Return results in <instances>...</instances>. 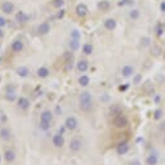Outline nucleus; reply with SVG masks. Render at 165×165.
I'll list each match as a JSON object with an SVG mask.
<instances>
[{"mask_svg":"<svg viewBox=\"0 0 165 165\" xmlns=\"http://www.w3.org/2000/svg\"><path fill=\"white\" fill-rule=\"evenodd\" d=\"M52 141H53V145L57 147V148H62L63 145H65V138H63V134H61V133L54 134Z\"/></svg>","mask_w":165,"mask_h":165,"instance_id":"obj_5","label":"nucleus"},{"mask_svg":"<svg viewBox=\"0 0 165 165\" xmlns=\"http://www.w3.org/2000/svg\"><path fill=\"white\" fill-rule=\"evenodd\" d=\"M121 75L124 78H130V76L134 75V67L130 65H125L124 67L121 68Z\"/></svg>","mask_w":165,"mask_h":165,"instance_id":"obj_8","label":"nucleus"},{"mask_svg":"<svg viewBox=\"0 0 165 165\" xmlns=\"http://www.w3.org/2000/svg\"><path fill=\"white\" fill-rule=\"evenodd\" d=\"M41 121H45V122H52V119H53V114H52V111L49 110H45L41 112Z\"/></svg>","mask_w":165,"mask_h":165,"instance_id":"obj_15","label":"nucleus"},{"mask_svg":"<svg viewBox=\"0 0 165 165\" xmlns=\"http://www.w3.org/2000/svg\"><path fill=\"white\" fill-rule=\"evenodd\" d=\"M104 29L108 30V31H112V30H115L116 29V21H115L114 18H108L104 21Z\"/></svg>","mask_w":165,"mask_h":165,"instance_id":"obj_16","label":"nucleus"},{"mask_svg":"<svg viewBox=\"0 0 165 165\" xmlns=\"http://www.w3.org/2000/svg\"><path fill=\"white\" fill-rule=\"evenodd\" d=\"M128 151H129L128 142H120L116 146V152H117V155H120V156L125 155V153H128Z\"/></svg>","mask_w":165,"mask_h":165,"instance_id":"obj_6","label":"nucleus"},{"mask_svg":"<svg viewBox=\"0 0 165 165\" xmlns=\"http://www.w3.org/2000/svg\"><path fill=\"white\" fill-rule=\"evenodd\" d=\"M133 0H120V1L117 3L119 6H126V5H133Z\"/></svg>","mask_w":165,"mask_h":165,"instance_id":"obj_33","label":"nucleus"},{"mask_svg":"<svg viewBox=\"0 0 165 165\" xmlns=\"http://www.w3.org/2000/svg\"><path fill=\"white\" fill-rule=\"evenodd\" d=\"M68 47H70V49H71L72 52L78 50V49H79V47H80V40L71 39V40H70V44H68Z\"/></svg>","mask_w":165,"mask_h":165,"instance_id":"obj_22","label":"nucleus"},{"mask_svg":"<svg viewBox=\"0 0 165 165\" xmlns=\"http://www.w3.org/2000/svg\"><path fill=\"white\" fill-rule=\"evenodd\" d=\"M153 96H155V94H153ZM153 101H155V102L157 103V102L160 101V97H159V96H155V98H153Z\"/></svg>","mask_w":165,"mask_h":165,"instance_id":"obj_43","label":"nucleus"},{"mask_svg":"<svg viewBox=\"0 0 165 165\" xmlns=\"http://www.w3.org/2000/svg\"><path fill=\"white\" fill-rule=\"evenodd\" d=\"M49 31H50V26H49V23H47V22L40 23L39 27H37V32L40 35H47Z\"/></svg>","mask_w":165,"mask_h":165,"instance_id":"obj_17","label":"nucleus"},{"mask_svg":"<svg viewBox=\"0 0 165 165\" xmlns=\"http://www.w3.org/2000/svg\"><path fill=\"white\" fill-rule=\"evenodd\" d=\"M161 53V49L159 47H153L152 48V54H155V55H160Z\"/></svg>","mask_w":165,"mask_h":165,"instance_id":"obj_37","label":"nucleus"},{"mask_svg":"<svg viewBox=\"0 0 165 165\" xmlns=\"http://www.w3.org/2000/svg\"><path fill=\"white\" fill-rule=\"evenodd\" d=\"M88 67H89V65H88V61H85V59H80V61L76 63V68H78L79 72H85Z\"/></svg>","mask_w":165,"mask_h":165,"instance_id":"obj_13","label":"nucleus"},{"mask_svg":"<svg viewBox=\"0 0 165 165\" xmlns=\"http://www.w3.org/2000/svg\"><path fill=\"white\" fill-rule=\"evenodd\" d=\"M76 14H78L79 17H85L88 14V6L85 4H83V3H80V4L76 5V9H75Z\"/></svg>","mask_w":165,"mask_h":165,"instance_id":"obj_7","label":"nucleus"},{"mask_svg":"<svg viewBox=\"0 0 165 165\" xmlns=\"http://www.w3.org/2000/svg\"><path fill=\"white\" fill-rule=\"evenodd\" d=\"M139 16H141V13H139V10L138 9H132L130 12H129V17H130L132 19H138L139 18Z\"/></svg>","mask_w":165,"mask_h":165,"instance_id":"obj_29","label":"nucleus"},{"mask_svg":"<svg viewBox=\"0 0 165 165\" xmlns=\"http://www.w3.org/2000/svg\"><path fill=\"white\" fill-rule=\"evenodd\" d=\"M50 5L53 8H57V9H61L63 5H65V1L63 0H52L50 1Z\"/></svg>","mask_w":165,"mask_h":165,"instance_id":"obj_26","label":"nucleus"},{"mask_svg":"<svg viewBox=\"0 0 165 165\" xmlns=\"http://www.w3.org/2000/svg\"><path fill=\"white\" fill-rule=\"evenodd\" d=\"M141 41H142L141 44L143 45V47H148L150 43H151V39H150V37H147V36H146V37H142V40H141Z\"/></svg>","mask_w":165,"mask_h":165,"instance_id":"obj_35","label":"nucleus"},{"mask_svg":"<svg viewBox=\"0 0 165 165\" xmlns=\"http://www.w3.org/2000/svg\"><path fill=\"white\" fill-rule=\"evenodd\" d=\"M0 62H1V58H0Z\"/></svg>","mask_w":165,"mask_h":165,"instance_id":"obj_50","label":"nucleus"},{"mask_svg":"<svg viewBox=\"0 0 165 165\" xmlns=\"http://www.w3.org/2000/svg\"><path fill=\"white\" fill-rule=\"evenodd\" d=\"M146 164L147 165H157L159 164V156L156 153H150L146 159Z\"/></svg>","mask_w":165,"mask_h":165,"instance_id":"obj_12","label":"nucleus"},{"mask_svg":"<svg viewBox=\"0 0 165 165\" xmlns=\"http://www.w3.org/2000/svg\"><path fill=\"white\" fill-rule=\"evenodd\" d=\"M83 53L86 55H90L93 53V45L92 44H84L83 47Z\"/></svg>","mask_w":165,"mask_h":165,"instance_id":"obj_25","label":"nucleus"},{"mask_svg":"<svg viewBox=\"0 0 165 165\" xmlns=\"http://www.w3.org/2000/svg\"><path fill=\"white\" fill-rule=\"evenodd\" d=\"M29 68L27 67H23V66H21V67L17 68V75L21 76V78H26L27 75H29Z\"/></svg>","mask_w":165,"mask_h":165,"instance_id":"obj_21","label":"nucleus"},{"mask_svg":"<svg viewBox=\"0 0 165 165\" xmlns=\"http://www.w3.org/2000/svg\"><path fill=\"white\" fill-rule=\"evenodd\" d=\"M1 10L5 13V14H10V13H13V10H14V5H13V3L10 1H4L1 5Z\"/></svg>","mask_w":165,"mask_h":165,"instance_id":"obj_9","label":"nucleus"},{"mask_svg":"<svg viewBox=\"0 0 165 165\" xmlns=\"http://www.w3.org/2000/svg\"><path fill=\"white\" fill-rule=\"evenodd\" d=\"M130 165H142V164H141V161H139V160L134 159V160H133L132 163H130Z\"/></svg>","mask_w":165,"mask_h":165,"instance_id":"obj_40","label":"nucleus"},{"mask_svg":"<svg viewBox=\"0 0 165 165\" xmlns=\"http://www.w3.org/2000/svg\"><path fill=\"white\" fill-rule=\"evenodd\" d=\"M63 16H65V10L61 9L59 12L57 13V18H63Z\"/></svg>","mask_w":165,"mask_h":165,"instance_id":"obj_39","label":"nucleus"},{"mask_svg":"<svg viewBox=\"0 0 165 165\" xmlns=\"http://www.w3.org/2000/svg\"><path fill=\"white\" fill-rule=\"evenodd\" d=\"M5 99L6 101H10V102H13V101L16 99V93L14 92H12V90H8V93H6V96H5Z\"/></svg>","mask_w":165,"mask_h":165,"instance_id":"obj_30","label":"nucleus"},{"mask_svg":"<svg viewBox=\"0 0 165 165\" xmlns=\"http://www.w3.org/2000/svg\"><path fill=\"white\" fill-rule=\"evenodd\" d=\"M163 116H164V111L161 110V108H156V110L153 111V120H160Z\"/></svg>","mask_w":165,"mask_h":165,"instance_id":"obj_27","label":"nucleus"},{"mask_svg":"<svg viewBox=\"0 0 165 165\" xmlns=\"http://www.w3.org/2000/svg\"><path fill=\"white\" fill-rule=\"evenodd\" d=\"M16 21L19 22V23H26L27 21H29V16H27L24 12H18L16 14Z\"/></svg>","mask_w":165,"mask_h":165,"instance_id":"obj_18","label":"nucleus"},{"mask_svg":"<svg viewBox=\"0 0 165 165\" xmlns=\"http://www.w3.org/2000/svg\"><path fill=\"white\" fill-rule=\"evenodd\" d=\"M141 81H142V75L141 73L134 75V78H133V84H134V85H138V84H141Z\"/></svg>","mask_w":165,"mask_h":165,"instance_id":"obj_32","label":"nucleus"},{"mask_svg":"<svg viewBox=\"0 0 165 165\" xmlns=\"http://www.w3.org/2000/svg\"><path fill=\"white\" fill-rule=\"evenodd\" d=\"M164 137H165V135H164Z\"/></svg>","mask_w":165,"mask_h":165,"instance_id":"obj_51","label":"nucleus"},{"mask_svg":"<svg viewBox=\"0 0 165 165\" xmlns=\"http://www.w3.org/2000/svg\"><path fill=\"white\" fill-rule=\"evenodd\" d=\"M110 114L114 115V116H116V115L121 114V108H120V106H117V104H114V106L110 108Z\"/></svg>","mask_w":165,"mask_h":165,"instance_id":"obj_28","label":"nucleus"},{"mask_svg":"<svg viewBox=\"0 0 165 165\" xmlns=\"http://www.w3.org/2000/svg\"><path fill=\"white\" fill-rule=\"evenodd\" d=\"M80 102V108L83 111H90L93 107V97L89 92H83L79 97Z\"/></svg>","mask_w":165,"mask_h":165,"instance_id":"obj_1","label":"nucleus"},{"mask_svg":"<svg viewBox=\"0 0 165 165\" xmlns=\"http://www.w3.org/2000/svg\"><path fill=\"white\" fill-rule=\"evenodd\" d=\"M137 142H138V143H141V142H145V139H143V138H137Z\"/></svg>","mask_w":165,"mask_h":165,"instance_id":"obj_46","label":"nucleus"},{"mask_svg":"<svg viewBox=\"0 0 165 165\" xmlns=\"http://www.w3.org/2000/svg\"><path fill=\"white\" fill-rule=\"evenodd\" d=\"M65 129H67V128H66V126H62V128H59V133H61V134H63V133H65Z\"/></svg>","mask_w":165,"mask_h":165,"instance_id":"obj_42","label":"nucleus"},{"mask_svg":"<svg viewBox=\"0 0 165 165\" xmlns=\"http://www.w3.org/2000/svg\"><path fill=\"white\" fill-rule=\"evenodd\" d=\"M4 159L8 161V163H12L13 160L16 159V153H14V151L13 150H5V152H4Z\"/></svg>","mask_w":165,"mask_h":165,"instance_id":"obj_19","label":"nucleus"},{"mask_svg":"<svg viewBox=\"0 0 165 165\" xmlns=\"http://www.w3.org/2000/svg\"><path fill=\"white\" fill-rule=\"evenodd\" d=\"M12 138V132L8 128H1L0 129V139L3 141H9Z\"/></svg>","mask_w":165,"mask_h":165,"instance_id":"obj_10","label":"nucleus"},{"mask_svg":"<svg viewBox=\"0 0 165 165\" xmlns=\"http://www.w3.org/2000/svg\"><path fill=\"white\" fill-rule=\"evenodd\" d=\"M0 161H1V156H0Z\"/></svg>","mask_w":165,"mask_h":165,"instance_id":"obj_49","label":"nucleus"},{"mask_svg":"<svg viewBox=\"0 0 165 165\" xmlns=\"http://www.w3.org/2000/svg\"><path fill=\"white\" fill-rule=\"evenodd\" d=\"M22 49H23L22 40H14L12 43V50L14 52V53H19V52H22Z\"/></svg>","mask_w":165,"mask_h":165,"instance_id":"obj_14","label":"nucleus"},{"mask_svg":"<svg viewBox=\"0 0 165 165\" xmlns=\"http://www.w3.org/2000/svg\"><path fill=\"white\" fill-rule=\"evenodd\" d=\"M6 24V19L3 18V17H0V27H4Z\"/></svg>","mask_w":165,"mask_h":165,"instance_id":"obj_38","label":"nucleus"},{"mask_svg":"<svg viewBox=\"0 0 165 165\" xmlns=\"http://www.w3.org/2000/svg\"><path fill=\"white\" fill-rule=\"evenodd\" d=\"M17 103H18V107L21 108V110H27V108L30 107V101L24 97H19L18 101H17Z\"/></svg>","mask_w":165,"mask_h":165,"instance_id":"obj_11","label":"nucleus"},{"mask_svg":"<svg viewBox=\"0 0 165 165\" xmlns=\"http://www.w3.org/2000/svg\"><path fill=\"white\" fill-rule=\"evenodd\" d=\"M4 36V31L1 30V27H0V39H1V37Z\"/></svg>","mask_w":165,"mask_h":165,"instance_id":"obj_44","label":"nucleus"},{"mask_svg":"<svg viewBox=\"0 0 165 165\" xmlns=\"http://www.w3.org/2000/svg\"><path fill=\"white\" fill-rule=\"evenodd\" d=\"M97 6H98V9L102 10V12H107L111 5H110V1H107V0H101Z\"/></svg>","mask_w":165,"mask_h":165,"instance_id":"obj_20","label":"nucleus"},{"mask_svg":"<svg viewBox=\"0 0 165 165\" xmlns=\"http://www.w3.org/2000/svg\"><path fill=\"white\" fill-rule=\"evenodd\" d=\"M163 26H164V29H165V21H164V24H163Z\"/></svg>","mask_w":165,"mask_h":165,"instance_id":"obj_47","label":"nucleus"},{"mask_svg":"<svg viewBox=\"0 0 165 165\" xmlns=\"http://www.w3.org/2000/svg\"><path fill=\"white\" fill-rule=\"evenodd\" d=\"M160 9H161V12L165 13V1H163V3L160 4Z\"/></svg>","mask_w":165,"mask_h":165,"instance_id":"obj_41","label":"nucleus"},{"mask_svg":"<svg viewBox=\"0 0 165 165\" xmlns=\"http://www.w3.org/2000/svg\"><path fill=\"white\" fill-rule=\"evenodd\" d=\"M126 88H128V85H124V86H120V88H119V89H120V90H126Z\"/></svg>","mask_w":165,"mask_h":165,"instance_id":"obj_45","label":"nucleus"},{"mask_svg":"<svg viewBox=\"0 0 165 165\" xmlns=\"http://www.w3.org/2000/svg\"><path fill=\"white\" fill-rule=\"evenodd\" d=\"M156 34H157V36H161V35L164 34V26H157L156 27Z\"/></svg>","mask_w":165,"mask_h":165,"instance_id":"obj_36","label":"nucleus"},{"mask_svg":"<svg viewBox=\"0 0 165 165\" xmlns=\"http://www.w3.org/2000/svg\"><path fill=\"white\" fill-rule=\"evenodd\" d=\"M37 76L39 78H48L49 76V70L47 67H40L39 70H37Z\"/></svg>","mask_w":165,"mask_h":165,"instance_id":"obj_24","label":"nucleus"},{"mask_svg":"<svg viewBox=\"0 0 165 165\" xmlns=\"http://www.w3.org/2000/svg\"><path fill=\"white\" fill-rule=\"evenodd\" d=\"M164 59H165V52H164Z\"/></svg>","mask_w":165,"mask_h":165,"instance_id":"obj_48","label":"nucleus"},{"mask_svg":"<svg viewBox=\"0 0 165 165\" xmlns=\"http://www.w3.org/2000/svg\"><path fill=\"white\" fill-rule=\"evenodd\" d=\"M114 125L116 126V128H124V126L128 125V117H126L122 112L116 115V116L114 117Z\"/></svg>","mask_w":165,"mask_h":165,"instance_id":"obj_2","label":"nucleus"},{"mask_svg":"<svg viewBox=\"0 0 165 165\" xmlns=\"http://www.w3.org/2000/svg\"><path fill=\"white\" fill-rule=\"evenodd\" d=\"M65 126L68 129V130H75L78 128V120H76L75 116H68L65 120Z\"/></svg>","mask_w":165,"mask_h":165,"instance_id":"obj_4","label":"nucleus"},{"mask_svg":"<svg viewBox=\"0 0 165 165\" xmlns=\"http://www.w3.org/2000/svg\"><path fill=\"white\" fill-rule=\"evenodd\" d=\"M49 128H50V122L40 121V129H41V130H48Z\"/></svg>","mask_w":165,"mask_h":165,"instance_id":"obj_34","label":"nucleus"},{"mask_svg":"<svg viewBox=\"0 0 165 165\" xmlns=\"http://www.w3.org/2000/svg\"><path fill=\"white\" fill-rule=\"evenodd\" d=\"M80 37H81V34L79 32V30H72L71 31V39L80 40Z\"/></svg>","mask_w":165,"mask_h":165,"instance_id":"obj_31","label":"nucleus"},{"mask_svg":"<svg viewBox=\"0 0 165 165\" xmlns=\"http://www.w3.org/2000/svg\"><path fill=\"white\" fill-rule=\"evenodd\" d=\"M89 83H90V79H89V76H86V75H81L79 78V84L81 86H88L89 85Z\"/></svg>","mask_w":165,"mask_h":165,"instance_id":"obj_23","label":"nucleus"},{"mask_svg":"<svg viewBox=\"0 0 165 165\" xmlns=\"http://www.w3.org/2000/svg\"><path fill=\"white\" fill-rule=\"evenodd\" d=\"M83 148V141L79 138H72L71 142H70V150L72 152H79L80 150Z\"/></svg>","mask_w":165,"mask_h":165,"instance_id":"obj_3","label":"nucleus"}]
</instances>
